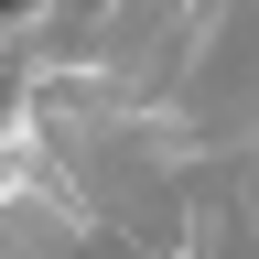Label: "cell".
Listing matches in <instances>:
<instances>
[{"label":"cell","instance_id":"obj_1","mask_svg":"<svg viewBox=\"0 0 259 259\" xmlns=\"http://www.w3.org/2000/svg\"><path fill=\"white\" fill-rule=\"evenodd\" d=\"M0 11H32V0H0Z\"/></svg>","mask_w":259,"mask_h":259}]
</instances>
